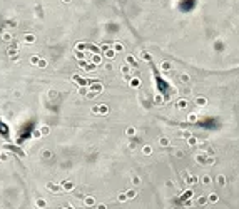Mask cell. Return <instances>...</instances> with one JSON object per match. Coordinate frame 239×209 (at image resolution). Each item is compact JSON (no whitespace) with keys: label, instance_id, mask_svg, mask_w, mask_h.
Listing matches in <instances>:
<instances>
[{"label":"cell","instance_id":"obj_1","mask_svg":"<svg viewBox=\"0 0 239 209\" xmlns=\"http://www.w3.org/2000/svg\"><path fill=\"white\" fill-rule=\"evenodd\" d=\"M182 127H192V129H201L208 132H216L222 129V120L217 116H201L197 119H192L191 122H182Z\"/></svg>","mask_w":239,"mask_h":209},{"label":"cell","instance_id":"obj_2","mask_svg":"<svg viewBox=\"0 0 239 209\" xmlns=\"http://www.w3.org/2000/svg\"><path fill=\"white\" fill-rule=\"evenodd\" d=\"M149 60V65H151L152 69V77H154V84H156V90H157V94L160 97L164 99V101H169L171 97H172V86H171V82L166 79V77L160 74V70H157V67H156L154 60H152L149 55H145Z\"/></svg>","mask_w":239,"mask_h":209},{"label":"cell","instance_id":"obj_3","mask_svg":"<svg viewBox=\"0 0 239 209\" xmlns=\"http://www.w3.org/2000/svg\"><path fill=\"white\" fill-rule=\"evenodd\" d=\"M35 134V120H28L25 122L19 130V136H17V144H24L27 139H30Z\"/></svg>","mask_w":239,"mask_h":209},{"label":"cell","instance_id":"obj_4","mask_svg":"<svg viewBox=\"0 0 239 209\" xmlns=\"http://www.w3.org/2000/svg\"><path fill=\"white\" fill-rule=\"evenodd\" d=\"M0 137L3 141H10V126L3 119H0Z\"/></svg>","mask_w":239,"mask_h":209},{"label":"cell","instance_id":"obj_5","mask_svg":"<svg viewBox=\"0 0 239 209\" xmlns=\"http://www.w3.org/2000/svg\"><path fill=\"white\" fill-rule=\"evenodd\" d=\"M226 72H239V65H237V67H234V69H227Z\"/></svg>","mask_w":239,"mask_h":209}]
</instances>
